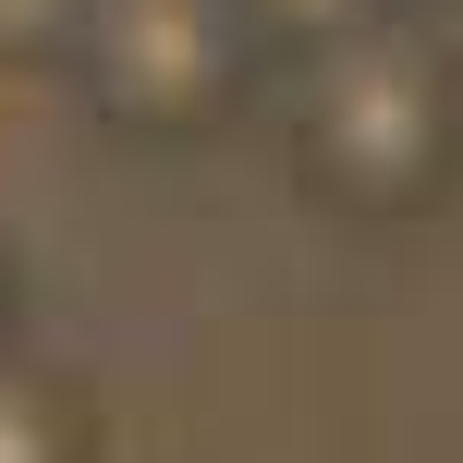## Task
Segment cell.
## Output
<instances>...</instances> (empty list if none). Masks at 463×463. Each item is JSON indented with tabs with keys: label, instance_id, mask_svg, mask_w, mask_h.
<instances>
[{
	"label": "cell",
	"instance_id": "6da1fadb",
	"mask_svg": "<svg viewBox=\"0 0 463 463\" xmlns=\"http://www.w3.org/2000/svg\"><path fill=\"white\" fill-rule=\"evenodd\" d=\"M293 171L317 208L415 220L463 184V49L451 24H378L354 49L293 61Z\"/></svg>",
	"mask_w": 463,
	"mask_h": 463
},
{
	"label": "cell",
	"instance_id": "7a4b0ae2",
	"mask_svg": "<svg viewBox=\"0 0 463 463\" xmlns=\"http://www.w3.org/2000/svg\"><path fill=\"white\" fill-rule=\"evenodd\" d=\"M86 98L146 146H208L256 110V86L280 73V49L256 37L244 0H98L86 49H73Z\"/></svg>",
	"mask_w": 463,
	"mask_h": 463
},
{
	"label": "cell",
	"instance_id": "5b68a950",
	"mask_svg": "<svg viewBox=\"0 0 463 463\" xmlns=\"http://www.w3.org/2000/svg\"><path fill=\"white\" fill-rule=\"evenodd\" d=\"M98 0H0V61H73Z\"/></svg>",
	"mask_w": 463,
	"mask_h": 463
},
{
	"label": "cell",
	"instance_id": "52a82bcc",
	"mask_svg": "<svg viewBox=\"0 0 463 463\" xmlns=\"http://www.w3.org/2000/svg\"><path fill=\"white\" fill-rule=\"evenodd\" d=\"M451 49H463V24H451Z\"/></svg>",
	"mask_w": 463,
	"mask_h": 463
},
{
	"label": "cell",
	"instance_id": "3957f363",
	"mask_svg": "<svg viewBox=\"0 0 463 463\" xmlns=\"http://www.w3.org/2000/svg\"><path fill=\"white\" fill-rule=\"evenodd\" d=\"M0 463H110V427L37 354H0Z\"/></svg>",
	"mask_w": 463,
	"mask_h": 463
},
{
	"label": "cell",
	"instance_id": "277c9868",
	"mask_svg": "<svg viewBox=\"0 0 463 463\" xmlns=\"http://www.w3.org/2000/svg\"><path fill=\"white\" fill-rule=\"evenodd\" d=\"M256 13V37L280 49V73L293 61H317V49H354V37H378V24H402L415 0H244Z\"/></svg>",
	"mask_w": 463,
	"mask_h": 463
},
{
	"label": "cell",
	"instance_id": "8992f818",
	"mask_svg": "<svg viewBox=\"0 0 463 463\" xmlns=\"http://www.w3.org/2000/svg\"><path fill=\"white\" fill-rule=\"evenodd\" d=\"M439 13H451V24H463V0H439Z\"/></svg>",
	"mask_w": 463,
	"mask_h": 463
}]
</instances>
